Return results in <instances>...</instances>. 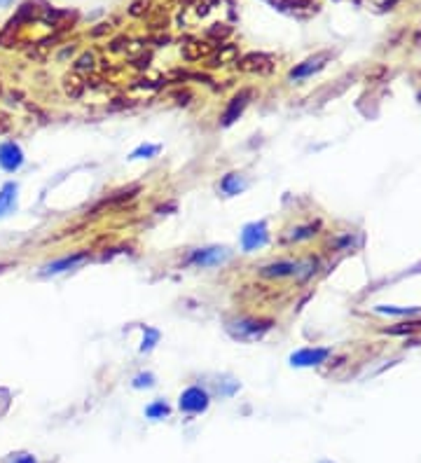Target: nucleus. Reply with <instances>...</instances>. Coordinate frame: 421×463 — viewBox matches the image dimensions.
I'll list each match as a JSON object with an SVG mask.
<instances>
[{"label":"nucleus","instance_id":"f03ea898","mask_svg":"<svg viewBox=\"0 0 421 463\" xmlns=\"http://www.w3.org/2000/svg\"><path fill=\"white\" fill-rule=\"evenodd\" d=\"M311 267H316V260H309V263H290V260H279V263L265 265L260 267V277L265 279H288V277H297L300 281L311 277Z\"/></svg>","mask_w":421,"mask_h":463},{"label":"nucleus","instance_id":"ddd939ff","mask_svg":"<svg viewBox=\"0 0 421 463\" xmlns=\"http://www.w3.org/2000/svg\"><path fill=\"white\" fill-rule=\"evenodd\" d=\"M239 68L244 71H253V73H269L272 71V59L265 54H249L246 59L239 61Z\"/></svg>","mask_w":421,"mask_h":463},{"label":"nucleus","instance_id":"1a4fd4ad","mask_svg":"<svg viewBox=\"0 0 421 463\" xmlns=\"http://www.w3.org/2000/svg\"><path fill=\"white\" fill-rule=\"evenodd\" d=\"M251 96H253L251 89H242V91H239L237 96H234L230 103H227L223 117H220V124H223V126H232L234 122H237V119L242 117V112L246 110V105H249Z\"/></svg>","mask_w":421,"mask_h":463},{"label":"nucleus","instance_id":"423d86ee","mask_svg":"<svg viewBox=\"0 0 421 463\" xmlns=\"http://www.w3.org/2000/svg\"><path fill=\"white\" fill-rule=\"evenodd\" d=\"M84 263H89V251H77V253L64 255V258L47 263L43 270H40V277H57V274L73 272V270H77V267H82Z\"/></svg>","mask_w":421,"mask_h":463},{"label":"nucleus","instance_id":"0eeeda50","mask_svg":"<svg viewBox=\"0 0 421 463\" xmlns=\"http://www.w3.org/2000/svg\"><path fill=\"white\" fill-rule=\"evenodd\" d=\"M24 166V150L15 140L0 143V169L8 173H17Z\"/></svg>","mask_w":421,"mask_h":463},{"label":"nucleus","instance_id":"f8f14e48","mask_svg":"<svg viewBox=\"0 0 421 463\" xmlns=\"http://www.w3.org/2000/svg\"><path fill=\"white\" fill-rule=\"evenodd\" d=\"M246 190V180L242 173H227L220 180V192L227 194V197H237V194H242Z\"/></svg>","mask_w":421,"mask_h":463},{"label":"nucleus","instance_id":"412c9836","mask_svg":"<svg viewBox=\"0 0 421 463\" xmlns=\"http://www.w3.org/2000/svg\"><path fill=\"white\" fill-rule=\"evenodd\" d=\"M94 68H96V59H94L91 52H84V54L75 61V71L77 73H87V71L91 73Z\"/></svg>","mask_w":421,"mask_h":463},{"label":"nucleus","instance_id":"f3484780","mask_svg":"<svg viewBox=\"0 0 421 463\" xmlns=\"http://www.w3.org/2000/svg\"><path fill=\"white\" fill-rule=\"evenodd\" d=\"M183 54H185L187 61H199L202 57H209V54H211V45H206V43H192V45L185 47Z\"/></svg>","mask_w":421,"mask_h":463},{"label":"nucleus","instance_id":"bb28decb","mask_svg":"<svg viewBox=\"0 0 421 463\" xmlns=\"http://www.w3.org/2000/svg\"><path fill=\"white\" fill-rule=\"evenodd\" d=\"M73 52H75V47H66V50L61 52V59H66V57H71Z\"/></svg>","mask_w":421,"mask_h":463},{"label":"nucleus","instance_id":"39448f33","mask_svg":"<svg viewBox=\"0 0 421 463\" xmlns=\"http://www.w3.org/2000/svg\"><path fill=\"white\" fill-rule=\"evenodd\" d=\"M239 241H242V251L244 253H256V251H260V248H265L267 241H269V230H267V223L265 220H256V223L244 225Z\"/></svg>","mask_w":421,"mask_h":463},{"label":"nucleus","instance_id":"aec40b11","mask_svg":"<svg viewBox=\"0 0 421 463\" xmlns=\"http://www.w3.org/2000/svg\"><path fill=\"white\" fill-rule=\"evenodd\" d=\"M313 234H316V225L295 227V230L288 234V241H304V239H311Z\"/></svg>","mask_w":421,"mask_h":463},{"label":"nucleus","instance_id":"2eb2a0df","mask_svg":"<svg viewBox=\"0 0 421 463\" xmlns=\"http://www.w3.org/2000/svg\"><path fill=\"white\" fill-rule=\"evenodd\" d=\"M159 150H162V145L140 143L138 147H133V150L129 152V159H131V162H133V159H152V157H157Z\"/></svg>","mask_w":421,"mask_h":463},{"label":"nucleus","instance_id":"5701e85b","mask_svg":"<svg viewBox=\"0 0 421 463\" xmlns=\"http://www.w3.org/2000/svg\"><path fill=\"white\" fill-rule=\"evenodd\" d=\"M5 463H38V459L31 454H10Z\"/></svg>","mask_w":421,"mask_h":463},{"label":"nucleus","instance_id":"20e7f679","mask_svg":"<svg viewBox=\"0 0 421 463\" xmlns=\"http://www.w3.org/2000/svg\"><path fill=\"white\" fill-rule=\"evenodd\" d=\"M209 405H211V395L202 386L185 388V391L180 393V398H178V409L180 412H185V414H202V412L209 409Z\"/></svg>","mask_w":421,"mask_h":463},{"label":"nucleus","instance_id":"7ed1b4c3","mask_svg":"<svg viewBox=\"0 0 421 463\" xmlns=\"http://www.w3.org/2000/svg\"><path fill=\"white\" fill-rule=\"evenodd\" d=\"M232 258V251L225 246H209V248H195L190 255H187L185 265L199 267V270H209V267H218L225 265L227 260Z\"/></svg>","mask_w":421,"mask_h":463},{"label":"nucleus","instance_id":"9b49d317","mask_svg":"<svg viewBox=\"0 0 421 463\" xmlns=\"http://www.w3.org/2000/svg\"><path fill=\"white\" fill-rule=\"evenodd\" d=\"M327 59V54H318V57H313V59H306V61H302L300 66H295L290 73H288V78L290 80H304V78H311L313 73H318L320 68H323V61Z\"/></svg>","mask_w":421,"mask_h":463},{"label":"nucleus","instance_id":"dca6fc26","mask_svg":"<svg viewBox=\"0 0 421 463\" xmlns=\"http://www.w3.org/2000/svg\"><path fill=\"white\" fill-rule=\"evenodd\" d=\"M171 414V407L166 405L164 400H152L148 407H145V417L152 419V421H159V419H166Z\"/></svg>","mask_w":421,"mask_h":463},{"label":"nucleus","instance_id":"393cba45","mask_svg":"<svg viewBox=\"0 0 421 463\" xmlns=\"http://www.w3.org/2000/svg\"><path fill=\"white\" fill-rule=\"evenodd\" d=\"M176 98H178V103H180V105H187V103H190V98H192V94L180 91V94H176Z\"/></svg>","mask_w":421,"mask_h":463},{"label":"nucleus","instance_id":"b1692460","mask_svg":"<svg viewBox=\"0 0 421 463\" xmlns=\"http://www.w3.org/2000/svg\"><path fill=\"white\" fill-rule=\"evenodd\" d=\"M230 33H232V29H227V26H225V29H218V24L213 26V29H209V36H211V38H227Z\"/></svg>","mask_w":421,"mask_h":463},{"label":"nucleus","instance_id":"a878e982","mask_svg":"<svg viewBox=\"0 0 421 463\" xmlns=\"http://www.w3.org/2000/svg\"><path fill=\"white\" fill-rule=\"evenodd\" d=\"M129 12H131V15H133V17H138V15H140V12H143V3H133V5H131V10H129Z\"/></svg>","mask_w":421,"mask_h":463},{"label":"nucleus","instance_id":"9d476101","mask_svg":"<svg viewBox=\"0 0 421 463\" xmlns=\"http://www.w3.org/2000/svg\"><path fill=\"white\" fill-rule=\"evenodd\" d=\"M17 199H19V185L15 180H8V183L0 187V218L10 216L17 209Z\"/></svg>","mask_w":421,"mask_h":463},{"label":"nucleus","instance_id":"4468645a","mask_svg":"<svg viewBox=\"0 0 421 463\" xmlns=\"http://www.w3.org/2000/svg\"><path fill=\"white\" fill-rule=\"evenodd\" d=\"M237 57H239V50L234 45H220V50L213 57H209V64H206V66H211V68H218V66L232 64Z\"/></svg>","mask_w":421,"mask_h":463},{"label":"nucleus","instance_id":"a211bd4d","mask_svg":"<svg viewBox=\"0 0 421 463\" xmlns=\"http://www.w3.org/2000/svg\"><path fill=\"white\" fill-rule=\"evenodd\" d=\"M84 87H87V82H82V80H80L77 75L64 78V89H66V94H68L71 98H80V96H82Z\"/></svg>","mask_w":421,"mask_h":463},{"label":"nucleus","instance_id":"cd10ccee","mask_svg":"<svg viewBox=\"0 0 421 463\" xmlns=\"http://www.w3.org/2000/svg\"><path fill=\"white\" fill-rule=\"evenodd\" d=\"M12 3H15V0H0V8H10Z\"/></svg>","mask_w":421,"mask_h":463},{"label":"nucleus","instance_id":"f257e3e1","mask_svg":"<svg viewBox=\"0 0 421 463\" xmlns=\"http://www.w3.org/2000/svg\"><path fill=\"white\" fill-rule=\"evenodd\" d=\"M274 328L272 318H253V316H239L225 321V330L232 339L237 341H258Z\"/></svg>","mask_w":421,"mask_h":463},{"label":"nucleus","instance_id":"6ab92c4d","mask_svg":"<svg viewBox=\"0 0 421 463\" xmlns=\"http://www.w3.org/2000/svg\"><path fill=\"white\" fill-rule=\"evenodd\" d=\"M159 337H162V335H159V330L145 325V328H143V341H140V353H150L152 348L157 346Z\"/></svg>","mask_w":421,"mask_h":463},{"label":"nucleus","instance_id":"6e6552de","mask_svg":"<svg viewBox=\"0 0 421 463\" xmlns=\"http://www.w3.org/2000/svg\"><path fill=\"white\" fill-rule=\"evenodd\" d=\"M327 355H330V348H320V346H304L300 348V351L290 353V365L293 367H313V365H320L327 360Z\"/></svg>","mask_w":421,"mask_h":463},{"label":"nucleus","instance_id":"4be33fe9","mask_svg":"<svg viewBox=\"0 0 421 463\" xmlns=\"http://www.w3.org/2000/svg\"><path fill=\"white\" fill-rule=\"evenodd\" d=\"M131 386L133 388H152V386H155V374H152V372H140V374L133 377Z\"/></svg>","mask_w":421,"mask_h":463}]
</instances>
